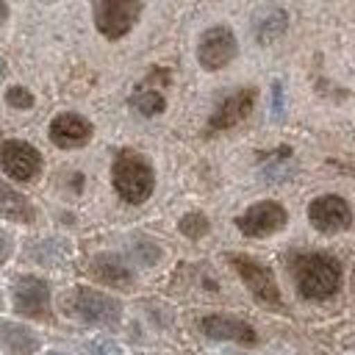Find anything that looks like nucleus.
Wrapping results in <instances>:
<instances>
[{
    "label": "nucleus",
    "instance_id": "obj_17",
    "mask_svg": "<svg viewBox=\"0 0 355 355\" xmlns=\"http://www.w3.org/2000/svg\"><path fill=\"white\" fill-rule=\"evenodd\" d=\"M133 105H136L139 114H144V116H155V114L164 111V94L155 92V89H139V92L133 94Z\"/></svg>",
    "mask_w": 355,
    "mask_h": 355
},
{
    "label": "nucleus",
    "instance_id": "obj_16",
    "mask_svg": "<svg viewBox=\"0 0 355 355\" xmlns=\"http://www.w3.org/2000/svg\"><path fill=\"white\" fill-rule=\"evenodd\" d=\"M0 338H3V347H6L8 355H31L39 347L36 336L22 324H3Z\"/></svg>",
    "mask_w": 355,
    "mask_h": 355
},
{
    "label": "nucleus",
    "instance_id": "obj_9",
    "mask_svg": "<svg viewBox=\"0 0 355 355\" xmlns=\"http://www.w3.org/2000/svg\"><path fill=\"white\" fill-rule=\"evenodd\" d=\"M0 164H3V169H6L8 178H14V180H31L42 169V155L28 141L8 139L0 147Z\"/></svg>",
    "mask_w": 355,
    "mask_h": 355
},
{
    "label": "nucleus",
    "instance_id": "obj_10",
    "mask_svg": "<svg viewBox=\"0 0 355 355\" xmlns=\"http://www.w3.org/2000/svg\"><path fill=\"white\" fill-rule=\"evenodd\" d=\"M14 308L25 316H50V288L39 277H22L14 286Z\"/></svg>",
    "mask_w": 355,
    "mask_h": 355
},
{
    "label": "nucleus",
    "instance_id": "obj_5",
    "mask_svg": "<svg viewBox=\"0 0 355 355\" xmlns=\"http://www.w3.org/2000/svg\"><path fill=\"white\" fill-rule=\"evenodd\" d=\"M286 219H288V214H286V208H283L280 202H275V200H261V202L250 205V208L236 219V227H239L244 236H250V239H263V236L277 233V230L286 225Z\"/></svg>",
    "mask_w": 355,
    "mask_h": 355
},
{
    "label": "nucleus",
    "instance_id": "obj_3",
    "mask_svg": "<svg viewBox=\"0 0 355 355\" xmlns=\"http://www.w3.org/2000/svg\"><path fill=\"white\" fill-rule=\"evenodd\" d=\"M67 308L72 316L89 324H116L122 316V305L114 297L100 294L94 288H75L67 300Z\"/></svg>",
    "mask_w": 355,
    "mask_h": 355
},
{
    "label": "nucleus",
    "instance_id": "obj_12",
    "mask_svg": "<svg viewBox=\"0 0 355 355\" xmlns=\"http://www.w3.org/2000/svg\"><path fill=\"white\" fill-rule=\"evenodd\" d=\"M200 327L208 338H216V341H239V344H255L258 341L255 330L247 322L227 316V313H211L200 322Z\"/></svg>",
    "mask_w": 355,
    "mask_h": 355
},
{
    "label": "nucleus",
    "instance_id": "obj_21",
    "mask_svg": "<svg viewBox=\"0 0 355 355\" xmlns=\"http://www.w3.org/2000/svg\"><path fill=\"white\" fill-rule=\"evenodd\" d=\"M11 255V244L6 239V233H0V263H6V258Z\"/></svg>",
    "mask_w": 355,
    "mask_h": 355
},
{
    "label": "nucleus",
    "instance_id": "obj_18",
    "mask_svg": "<svg viewBox=\"0 0 355 355\" xmlns=\"http://www.w3.org/2000/svg\"><path fill=\"white\" fill-rule=\"evenodd\" d=\"M283 28H286L283 11H272V14H266V17H258V22H255V33H258L261 42H269V39L280 36Z\"/></svg>",
    "mask_w": 355,
    "mask_h": 355
},
{
    "label": "nucleus",
    "instance_id": "obj_4",
    "mask_svg": "<svg viewBox=\"0 0 355 355\" xmlns=\"http://www.w3.org/2000/svg\"><path fill=\"white\" fill-rule=\"evenodd\" d=\"M92 8L97 31L108 39H119L136 25L141 0H92Z\"/></svg>",
    "mask_w": 355,
    "mask_h": 355
},
{
    "label": "nucleus",
    "instance_id": "obj_11",
    "mask_svg": "<svg viewBox=\"0 0 355 355\" xmlns=\"http://www.w3.org/2000/svg\"><path fill=\"white\" fill-rule=\"evenodd\" d=\"M252 105H255V89H241V92L227 94V97L216 105V111L211 114V122H208L211 130H225V128L239 125L241 119L250 116Z\"/></svg>",
    "mask_w": 355,
    "mask_h": 355
},
{
    "label": "nucleus",
    "instance_id": "obj_22",
    "mask_svg": "<svg viewBox=\"0 0 355 355\" xmlns=\"http://www.w3.org/2000/svg\"><path fill=\"white\" fill-rule=\"evenodd\" d=\"M280 94H283V92H280V83H275V116L280 114V100H283Z\"/></svg>",
    "mask_w": 355,
    "mask_h": 355
},
{
    "label": "nucleus",
    "instance_id": "obj_1",
    "mask_svg": "<svg viewBox=\"0 0 355 355\" xmlns=\"http://www.w3.org/2000/svg\"><path fill=\"white\" fill-rule=\"evenodd\" d=\"M294 283L305 300H327L341 286V263L324 252H308L294 261Z\"/></svg>",
    "mask_w": 355,
    "mask_h": 355
},
{
    "label": "nucleus",
    "instance_id": "obj_20",
    "mask_svg": "<svg viewBox=\"0 0 355 355\" xmlns=\"http://www.w3.org/2000/svg\"><path fill=\"white\" fill-rule=\"evenodd\" d=\"M6 100H8V105H14V108H31V105H33L31 92L22 89V86H11L8 94H6Z\"/></svg>",
    "mask_w": 355,
    "mask_h": 355
},
{
    "label": "nucleus",
    "instance_id": "obj_23",
    "mask_svg": "<svg viewBox=\"0 0 355 355\" xmlns=\"http://www.w3.org/2000/svg\"><path fill=\"white\" fill-rule=\"evenodd\" d=\"M352 291H355V269H352Z\"/></svg>",
    "mask_w": 355,
    "mask_h": 355
},
{
    "label": "nucleus",
    "instance_id": "obj_24",
    "mask_svg": "<svg viewBox=\"0 0 355 355\" xmlns=\"http://www.w3.org/2000/svg\"><path fill=\"white\" fill-rule=\"evenodd\" d=\"M50 355H64V352H50Z\"/></svg>",
    "mask_w": 355,
    "mask_h": 355
},
{
    "label": "nucleus",
    "instance_id": "obj_2",
    "mask_svg": "<svg viewBox=\"0 0 355 355\" xmlns=\"http://www.w3.org/2000/svg\"><path fill=\"white\" fill-rule=\"evenodd\" d=\"M111 180H114V189L116 194L125 200V202H144L150 194H153V186H155V175H153V166L144 155L133 153V150H125L116 155L114 161V169H111Z\"/></svg>",
    "mask_w": 355,
    "mask_h": 355
},
{
    "label": "nucleus",
    "instance_id": "obj_15",
    "mask_svg": "<svg viewBox=\"0 0 355 355\" xmlns=\"http://www.w3.org/2000/svg\"><path fill=\"white\" fill-rule=\"evenodd\" d=\"M0 216L11 222H33V205L3 180H0Z\"/></svg>",
    "mask_w": 355,
    "mask_h": 355
},
{
    "label": "nucleus",
    "instance_id": "obj_7",
    "mask_svg": "<svg viewBox=\"0 0 355 355\" xmlns=\"http://www.w3.org/2000/svg\"><path fill=\"white\" fill-rule=\"evenodd\" d=\"M308 219L319 233H338L352 225V208L338 194H322L308 205Z\"/></svg>",
    "mask_w": 355,
    "mask_h": 355
},
{
    "label": "nucleus",
    "instance_id": "obj_14",
    "mask_svg": "<svg viewBox=\"0 0 355 355\" xmlns=\"http://www.w3.org/2000/svg\"><path fill=\"white\" fill-rule=\"evenodd\" d=\"M92 275L97 277V280H103V283H108V286H130V280H133V275H130V269L116 258V255H97L94 261H92Z\"/></svg>",
    "mask_w": 355,
    "mask_h": 355
},
{
    "label": "nucleus",
    "instance_id": "obj_6",
    "mask_svg": "<svg viewBox=\"0 0 355 355\" xmlns=\"http://www.w3.org/2000/svg\"><path fill=\"white\" fill-rule=\"evenodd\" d=\"M236 36L227 25H214L208 28L202 36H200V44H197V61L205 67V69H222L233 61L236 55Z\"/></svg>",
    "mask_w": 355,
    "mask_h": 355
},
{
    "label": "nucleus",
    "instance_id": "obj_8",
    "mask_svg": "<svg viewBox=\"0 0 355 355\" xmlns=\"http://www.w3.org/2000/svg\"><path fill=\"white\" fill-rule=\"evenodd\" d=\"M230 263L239 272V277L244 280V286L252 291L255 300H261L266 305H280V288L263 263H258L247 255H230Z\"/></svg>",
    "mask_w": 355,
    "mask_h": 355
},
{
    "label": "nucleus",
    "instance_id": "obj_19",
    "mask_svg": "<svg viewBox=\"0 0 355 355\" xmlns=\"http://www.w3.org/2000/svg\"><path fill=\"white\" fill-rule=\"evenodd\" d=\"M180 233L189 236V239H200L208 233V219L202 214H186L180 219Z\"/></svg>",
    "mask_w": 355,
    "mask_h": 355
},
{
    "label": "nucleus",
    "instance_id": "obj_13",
    "mask_svg": "<svg viewBox=\"0 0 355 355\" xmlns=\"http://www.w3.org/2000/svg\"><path fill=\"white\" fill-rule=\"evenodd\" d=\"M92 136V125L80 116V114H58L50 122V139L53 144L72 150V147H83Z\"/></svg>",
    "mask_w": 355,
    "mask_h": 355
}]
</instances>
